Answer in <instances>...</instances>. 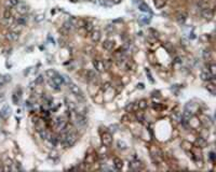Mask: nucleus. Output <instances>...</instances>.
<instances>
[{"instance_id":"4c0bfd02","label":"nucleus","mask_w":216,"mask_h":172,"mask_svg":"<svg viewBox=\"0 0 216 172\" xmlns=\"http://www.w3.org/2000/svg\"><path fill=\"white\" fill-rule=\"evenodd\" d=\"M0 170H4V168H2V167H0Z\"/></svg>"},{"instance_id":"f257e3e1","label":"nucleus","mask_w":216,"mask_h":172,"mask_svg":"<svg viewBox=\"0 0 216 172\" xmlns=\"http://www.w3.org/2000/svg\"><path fill=\"white\" fill-rule=\"evenodd\" d=\"M78 137H77V134H75V132H65L64 134H62V137H61V141H62V143L66 145V146H71V145H74L76 143V141H77Z\"/></svg>"},{"instance_id":"c85d7f7f","label":"nucleus","mask_w":216,"mask_h":172,"mask_svg":"<svg viewBox=\"0 0 216 172\" xmlns=\"http://www.w3.org/2000/svg\"><path fill=\"white\" fill-rule=\"evenodd\" d=\"M58 141H60V139H58L57 137H55V136L50 137V142H51V144H52V145H55V144H56Z\"/></svg>"},{"instance_id":"ddd939ff","label":"nucleus","mask_w":216,"mask_h":172,"mask_svg":"<svg viewBox=\"0 0 216 172\" xmlns=\"http://www.w3.org/2000/svg\"><path fill=\"white\" fill-rule=\"evenodd\" d=\"M55 125H56V128L57 129H61V130H64L65 127L67 126V122L63 118H57L56 122H55Z\"/></svg>"},{"instance_id":"9d476101","label":"nucleus","mask_w":216,"mask_h":172,"mask_svg":"<svg viewBox=\"0 0 216 172\" xmlns=\"http://www.w3.org/2000/svg\"><path fill=\"white\" fill-rule=\"evenodd\" d=\"M20 37L18 31H14V30H10V31H8L7 33V39L8 40H10V41H16Z\"/></svg>"},{"instance_id":"f3484780","label":"nucleus","mask_w":216,"mask_h":172,"mask_svg":"<svg viewBox=\"0 0 216 172\" xmlns=\"http://www.w3.org/2000/svg\"><path fill=\"white\" fill-rule=\"evenodd\" d=\"M113 165H115V168L117 169V170H120L123 167V162H122V160H121L120 158H115L113 159Z\"/></svg>"},{"instance_id":"b1692460","label":"nucleus","mask_w":216,"mask_h":172,"mask_svg":"<svg viewBox=\"0 0 216 172\" xmlns=\"http://www.w3.org/2000/svg\"><path fill=\"white\" fill-rule=\"evenodd\" d=\"M147 105H148V103H147V101H146V100H144V99H143V100H141V101L137 103L138 109H142V110L146 109V108H147Z\"/></svg>"},{"instance_id":"c9c22d12","label":"nucleus","mask_w":216,"mask_h":172,"mask_svg":"<svg viewBox=\"0 0 216 172\" xmlns=\"http://www.w3.org/2000/svg\"><path fill=\"white\" fill-rule=\"evenodd\" d=\"M41 81H42V75H40V77H38V79H37V81H36V83H40Z\"/></svg>"},{"instance_id":"4be33fe9","label":"nucleus","mask_w":216,"mask_h":172,"mask_svg":"<svg viewBox=\"0 0 216 172\" xmlns=\"http://www.w3.org/2000/svg\"><path fill=\"white\" fill-rule=\"evenodd\" d=\"M138 9L142 11V12H146V13L148 12V13H150V9H149V7L146 3H141L138 6Z\"/></svg>"},{"instance_id":"a878e982","label":"nucleus","mask_w":216,"mask_h":172,"mask_svg":"<svg viewBox=\"0 0 216 172\" xmlns=\"http://www.w3.org/2000/svg\"><path fill=\"white\" fill-rule=\"evenodd\" d=\"M71 28H72V23L71 22H66L64 24V26H63V29H65L66 31L71 30Z\"/></svg>"},{"instance_id":"393cba45","label":"nucleus","mask_w":216,"mask_h":172,"mask_svg":"<svg viewBox=\"0 0 216 172\" xmlns=\"http://www.w3.org/2000/svg\"><path fill=\"white\" fill-rule=\"evenodd\" d=\"M197 144H198L200 148H205L206 145V141L203 139V138H199L198 140H197Z\"/></svg>"},{"instance_id":"2eb2a0df","label":"nucleus","mask_w":216,"mask_h":172,"mask_svg":"<svg viewBox=\"0 0 216 172\" xmlns=\"http://www.w3.org/2000/svg\"><path fill=\"white\" fill-rule=\"evenodd\" d=\"M51 80H52V81H53L57 86H60V87H61V85L64 83V77H61L60 74H56V75H55L54 77H52Z\"/></svg>"},{"instance_id":"2f4dec72","label":"nucleus","mask_w":216,"mask_h":172,"mask_svg":"<svg viewBox=\"0 0 216 172\" xmlns=\"http://www.w3.org/2000/svg\"><path fill=\"white\" fill-rule=\"evenodd\" d=\"M210 73L212 74L213 77H215V73H216V67H215V65L214 63H212L211 66H210Z\"/></svg>"},{"instance_id":"5701e85b","label":"nucleus","mask_w":216,"mask_h":172,"mask_svg":"<svg viewBox=\"0 0 216 172\" xmlns=\"http://www.w3.org/2000/svg\"><path fill=\"white\" fill-rule=\"evenodd\" d=\"M39 134H40V137L42 138V139H44V140H46L48 138H50L49 132H48L46 129H39Z\"/></svg>"},{"instance_id":"423d86ee","label":"nucleus","mask_w":216,"mask_h":172,"mask_svg":"<svg viewBox=\"0 0 216 172\" xmlns=\"http://www.w3.org/2000/svg\"><path fill=\"white\" fill-rule=\"evenodd\" d=\"M202 16L205 18V19H211L213 17V14H214V12H213L212 9H210V8H203L202 9V12H201Z\"/></svg>"},{"instance_id":"bb28decb","label":"nucleus","mask_w":216,"mask_h":172,"mask_svg":"<svg viewBox=\"0 0 216 172\" xmlns=\"http://www.w3.org/2000/svg\"><path fill=\"white\" fill-rule=\"evenodd\" d=\"M18 3H20L18 0H8L7 1V4L9 7H16Z\"/></svg>"},{"instance_id":"412c9836","label":"nucleus","mask_w":216,"mask_h":172,"mask_svg":"<svg viewBox=\"0 0 216 172\" xmlns=\"http://www.w3.org/2000/svg\"><path fill=\"white\" fill-rule=\"evenodd\" d=\"M165 6V0H155V7L157 9H162Z\"/></svg>"},{"instance_id":"20e7f679","label":"nucleus","mask_w":216,"mask_h":172,"mask_svg":"<svg viewBox=\"0 0 216 172\" xmlns=\"http://www.w3.org/2000/svg\"><path fill=\"white\" fill-rule=\"evenodd\" d=\"M102 143L105 145V146H109L113 143V136L109 134V132H104L102 134Z\"/></svg>"},{"instance_id":"f8f14e48","label":"nucleus","mask_w":216,"mask_h":172,"mask_svg":"<svg viewBox=\"0 0 216 172\" xmlns=\"http://www.w3.org/2000/svg\"><path fill=\"white\" fill-rule=\"evenodd\" d=\"M91 39H92L93 42H99V40H101V31L99 30H94L93 29L92 31H91Z\"/></svg>"},{"instance_id":"f704fd0d","label":"nucleus","mask_w":216,"mask_h":172,"mask_svg":"<svg viewBox=\"0 0 216 172\" xmlns=\"http://www.w3.org/2000/svg\"><path fill=\"white\" fill-rule=\"evenodd\" d=\"M84 26H85V29H87L88 31H92V30H93V26H92V24H91V23L87 22V23L84 24Z\"/></svg>"},{"instance_id":"6e6552de","label":"nucleus","mask_w":216,"mask_h":172,"mask_svg":"<svg viewBox=\"0 0 216 172\" xmlns=\"http://www.w3.org/2000/svg\"><path fill=\"white\" fill-rule=\"evenodd\" d=\"M26 23H27V17H26L25 15L20 14L18 16H16V17L14 18V24L20 25V26H22V27H23Z\"/></svg>"},{"instance_id":"aec40b11","label":"nucleus","mask_w":216,"mask_h":172,"mask_svg":"<svg viewBox=\"0 0 216 172\" xmlns=\"http://www.w3.org/2000/svg\"><path fill=\"white\" fill-rule=\"evenodd\" d=\"M87 74H88L89 80H92V81H95L96 79H97V74L95 73V71L89 70L88 72H87Z\"/></svg>"},{"instance_id":"4468645a","label":"nucleus","mask_w":216,"mask_h":172,"mask_svg":"<svg viewBox=\"0 0 216 172\" xmlns=\"http://www.w3.org/2000/svg\"><path fill=\"white\" fill-rule=\"evenodd\" d=\"M102 46H103L105 49H107V51H110V49H113L115 42H113V40H105L103 42V44H102Z\"/></svg>"},{"instance_id":"7c9ffc66","label":"nucleus","mask_w":216,"mask_h":172,"mask_svg":"<svg viewBox=\"0 0 216 172\" xmlns=\"http://www.w3.org/2000/svg\"><path fill=\"white\" fill-rule=\"evenodd\" d=\"M49 85L50 86H51V87L53 88V89H55V91H58V89H60V86H57L56 84H55V83H54L53 81H52V80H51V79H50L49 80Z\"/></svg>"},{"instance_id":"a211bd4d","label":"nucleus","mask_w":216,"mask_h":172,"mask_svg":"<svg viewBox=\"0 0 216 172\" xmlns=\"http://www.w3.org/2000/svg\"><path fill=\"white\" fill-rule=\"evenodd\" d=\"M215 83H213V82H208V85H206V89L212 94V95H215Z\"/></svg>"},{"instance_id":"cd10ccee","label":"nucleus","mask_w":216,"mask_h":172,"mask_svg":"<svg viewBox=\"0 0 216 172\" xmlns=\"http://www.w3.org/2000/svg\"><path fill=\"white\" fill-rule=\"evenodd\" d=\"M118 148H120V150H125L127 148V143L123 142V141H118Z\"/></svg>"},{"instance_id":"0eeeda50","label":"nucleus","mask_w":216,"mask_h":172,"mask_svg":"<svg viewBox=\"0 0 216 172\" xmlns=\"http://www.w3.org/2000/svg\"><path fill=\"white\" fill-rule=\"evenodd\" d=\"M93 66L95 68V70H97L99 72H103L105 70V63L102 61V60L95 59L93 61Z\"/></svg>"},{"instance_id":"39448f33","label":"nucleus","mask_w":216,"mask_h":172,"mask_svg":"<svg viewBox=\"0 0 216 172\" xmlns=\"http://www.w3.org/2000/svg\"><path fill=\"white\" fill-rule=\"evenodd\" d=\"M10 114H11V108L9 105H4V108L0 110V117L4 118V120L8 118L10 116Z\"/></svg>"},{"instance_id":"c756f323","label":"nucleus","mask_w":216,"mask_h":172,"mask_svg":"<svg viewBox=\"0 0 216 172\" xmlns=\"http://www.w3.org/2000/svg\"><path fill=\"white\" fill-rule=\"evenodd\" d=\"M57 74L56 71H54V70H48L46 71V75L50 77V79H52V77H54L55 75Z\"/></svg>"},{"instance_id":"1a4fd4ad","label":"nucleus","mask_w":216,"mask_h":172,"mask_svg":"<svg viewBox=\"0 0 216 172\" xmlns=\"http://www.w3.org/2000/svg\"><path fill=\"white\" fill-rule=\"evenodd\" d=\"M16 12H18V14L25 15L28 12V7L24 3H18V6H16Z\"/></svg>"},{"instance_id":"e433bc0d","label":"nucleus","mask_w":216,"mask_h":172,"mask_svg":"<svg viewBox=\"0 0 216 172\" xmlns=\"http://www.w3.org/2000/svg\"><path fill=\"white\" fill-rule=\"evenodd\" d=\"M211 159L214 160V154H213V153H211Z\"/></svg>"},{"instance_id":"dca6fc26","label":"nucleus","mask_w":216,"mask_h":172,"mask_svg":"<svg viewBox=\"0 0 216 172\" xmlns=\"http://www.w3.org/2000/svg\"><path fill=\"white\" fill-rule=\"evenodd\" d=\"M212 77H213V75H212L211 73H210V71H209V70H208V71H206V70H203V71L201 72V79L203 80V81H208V82H209L210 80L212 79Z\"/></svg>"},{"instance_id":"9b49d317","label":"nucleus","mask_w":216,"mask_h":172,"mask_svg":"<svg viewBox=\"0 0 216 172\" xmlns=\"http://www.w3.org/2000/svg\"><path fill=\"white\" fill-rule=\"evenodd\" d=\"M186 19H187V14L185 12H181L176 15V21L179 25H184Z\"/></svg>"},{"instance_id":"473e14b6","label":"nucleus","mask_w":216,"mask_h":172,"mask_svg":"<svg viewBox=\"0 0 216 172\" xmlns=\"http://www.w3.org/2000/svg\"><path fill=\"white\" fill-rule=\"evenodd\" d=\"M203 57H204V59H208V60L211 58V52H210L209 49H204V52H203Z\"/></svg>"},{"instance_id":"f03ea898","label":"nucleus","mask_w":216,"mask_h":172,"mask_svg":"<svg viewBox=\"0 0 216 172\" xmlns=\"http://www.w3.org/2000/svg\"><path fill=\"white\" fill-rule=\"evenodd\" d=\"M68 89H69V91H70L72 95H75L76 97H78V98H83L84 97L83 96V91L77 85L74 84V83H70V82L68 83Z\"/></svg>"},{"instance_id":"72a5a7b5","label":"nucleus","mask_w":216,"mask_h":172,"mask_svg":"<svg viewBox=\"0 0 216 172\" xmlns=\"http://www.w3.org/2000/svg\"><path fill=\"white\" fill-rule=\"evenodd\" d=\"M172 120H175L176 123H178V122H181V116H179L178 113H174L173 115H172Z\"/></svg>"},{"instance_id":"6ab92c4d","label":"nucleus","mask_w":216,"mask_h":172,"mask_svg":"<svg viewBox=\"0 0 216 172\" xmlns=\"http://www.w3.org/2000/svg\"><path fill=\"white\" fill-rule=\"evenodd\" d=\"M4 18L6 19V21H10L11 18H12V13H11L10 9H8V8H6L4 11Z\"/></svg>"},{"instance_id":"7ed1b4c3","label":"nucleus","mask_w":216,"mask_h":172,"mask_svg":"<svg viewBox=\"0 0 216 172\" xmlns=\"http://www.w3.org/2000/svg\"><path fill=\"white\" fill-rule=\"evenodd\" d=\"M75 122H76V124L80 127H83L88 124V120L85 118V116L83 115V114H80V113H77V114L75 115Z\"/></svg>"}]
</instances>
